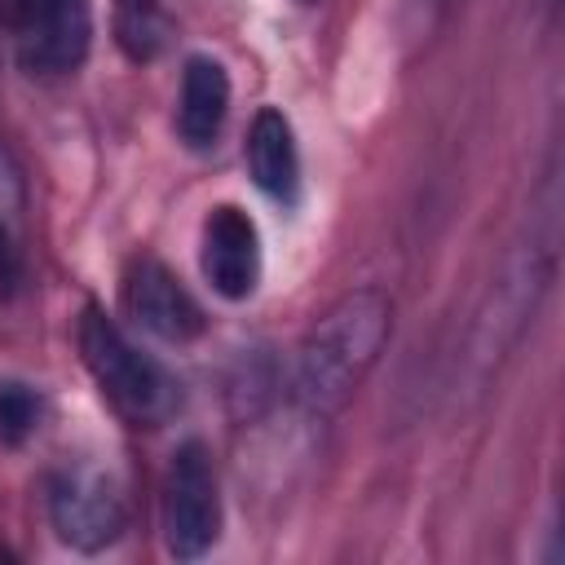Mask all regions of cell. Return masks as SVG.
Returning a JSON list of instances; mask_svg holds the SVG:
<instances>
[{
	"label": "cell",
	"instance_id": "cell-3",
	"mask_svg": "<svg viewBox=\"0 0 565 565\" xmlns=\"http://www.w3.org/2000/svg\"><path fill=\"white\" fill-rule=\"evenodd\" d=\"M0 35L31 75H71L93 44L88 0H0Z\"/></svg>",
	"mask_w": 565,
	"mask_h": 565
},
{
	"label": "cell",
	"instance_id": "cell-5",
	"mask_svg": "<svg viewBox=\"0 0 565 565\" xmlns=\"http://www.w3.org/2000/svg\"><path fill=\"white\" fill-rule=\"evenodd\" d=\"M49 521L62 543L79 552H102L124 534L128 508L115 477L93 463H66L49 477Z\"/></svg>",
	"mask_w": 565,
	"mask_h": 565
},
{
	"label": "cell",
	"instance_id": "cell-12",
	"mask_svg": "<svg viewBox=\"0 0 565 565\" xmlns=\"http://www.w3.org/2000/svg\"><path fill=\"white\" fill-rule=\"evenodd\" d=\"M40 419H44V397L31 384H18V380L0 384V437L4 441L13 446L26 441L40 428Z\"/></svg>",
	"mask_w": 565,
	"mask_h": 565
},
{
	"label": "cell",
	"instance_id": "cell-2",
	"mask_svg": "<svg viewBox=\"0 0 565 565\" xmlns=\"http://www.w3.org/2000/svg\"><path fill=\"white\" fill-rule=\"evenodd\" d=\"M75 335H79V358H84L97 393L124 424L159 428L181 411V380L159 358L137 349L124 335V327L115 318H106L97 305L84 309Z\"/></svg>",
	"mask_w": 565,
	"mask_h": 565
},
{
	"label": "cell",
	"instance_id": "cell-11",
	"mask_svg": "<svg viewBox=\"0 0 565 565\" xmlns=\"http://www.w3.org/2000/svg\"><path fill=\"white\" fill-rule=\"evenodd\" d=\"M115 40L132 62H150L168 44V18L159 0H115Z\"/></svg>",
	"mask_w": 565,
	"mask_h": 565
},
{
	"label": "cell",
	"instance_id": "cell-9",
	"mask_svg": "<svg viewBox=\"0 0 565 565\" xmlns=\"http://www.w3.org/2000/svg\"><path fill=\"white\" fill-rule=\"evenodd\" d=\"M230 115V75L212 57H190L181 75V102H177V132L190 150H207L221 137V124Z\"/></svg>",
	"mask_w": 565,
	"mask_h": 565
},
{
	"label": "cell",
	"instance_id": "cell-6",
	"mask_svg": "<svg viewBox=\"0 0 565 565\" xmlns=\"http://www.w3.org/2000/svg\"><path fill=\"white\" fill-rule=\"evenodd\" d=\"M124 309L132 313V322H141L150 335H159L168 344H190L207 327L203 305L154 256H137L124 269Z\"/></svg>",
	"mask_w": 565,
	"mask_h": 565
},
{
	"label": "cell",
	"instance_id": "cell-1",
	"mask_svg": "<svg viewBox=\"0 0 565 565\" xmlns=\"http://www.w3.org/2000/svg\"><path fill=\"white\" fill-rule=\"evenodd\" d=\"M388 327H393V305L380 287H358L340 296L305 331L296 349V375H291L296 402L313 415H335L375 366Z\"/></svg>",
	"mask_w": 565,
	"mask_h": 565
},
{
	"label": "cell",
	"instance_id": "cell-8",
	"mask_svg": "<svg viewBox=\"0 0 565 565\" xmlns=\"http://www.w3.org/2000/svg\"><path fill=\"white\" fill-rule=\"evenodd\" d=\"M247 172L252 181L274 199V203H296L300 199V150L296 132L282 110L265 106L252 128H247Z\"/></svg>",
	"mask_w": 565,
	"mask_h": 565
},
{
	"label": "cell",
	"instance_id": "cell-10",
	"mask_svg": "<svg viewBox=\"0 0 565 565\" xmlns=\"http://www.w3.org/2000/svg\"><path fill=\"white\" fill-rule=\"evenodd\" d=\"M26 265V181L0 141V282H18Z\"/></svg>",
	"mask_w": 565,
	"mask_h": 565
},
{
	"label": "cell",
	"instance_id": "cell-7",
	"mask_svg": "<svg viewBox=\"0 0 565 565\" xmlns=\"http://www.w3.org/2000/svg\"><path fill=\"white\" fill-rule=\"evenodd\" d=\"M199 265H203V278L212 282L216 296L247 300L260 282V230H256V221L234 203L212 207L203 221Z\"/></svg>",
	"mask_w": 565,
	"mask_h": 565
},
{
	"label": "cell",
	"instance_id": "cell-4",
	"mask_svg": "<svg viewBox=\"0 0 565 565\" xmlns=\"http://www.w3.org/2000/svg\"><path fill=\"white\" fill-rule=\"evenodd\" d=\"M163 543L177 561H199L221 539V486L203 441H185L172 450L163 472Z\"/></svg>",
	"mask_w": 565,
	"mask_h": 565
}]
</instances>
